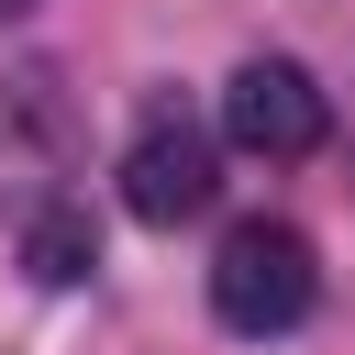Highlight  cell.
<instances>
[{
    "label": "cell",
    "instance_id": "obj_1",
    "mask_svg": "<svg viewBox=\"0 0 355 355\" xmlns=\"http://www.w3.org/2000/svg\"><path fill=\"white\" fill-rule=\"evenodd\" d=\"M311 300H322V266H311V233L300 222H233L222 233V255H211V311L233 322V333H288V322H311Z\"/></svg>",
    "mask_w": 355,
    "mask_h": 355
},
{
    "label": "cell",
    "instance_id": "obj_2",
    "mask_svg": "<svg viewBox=\"0 0 355 355\" xmlns=\"http://www.w3.org/2000/svg\"><path fill=\"white\" fill-rule=\"evenodd\" d=\"M211 189H222L211 133H200L189 111H155V122L133 133V155H122V211H133V222H200Z\"/></svg>",
    "mask_w": 355,
    "mask_h": 355
},
{
    "label": "cell",
    "instance_id": "obj_3",
    "mask_svg": "<svg viewBox=\"0 0 355 355\" xmlns=\"http://www.w3.org/2000/svg\"><path fill=\"white\" fill-rule=\"evenodd\" d=\"M222 133H233L244 155H266V166L311 155V144H322V89H311V67H288V55L233 67V89H222Z\"/></svg>",
    "mask_w": 355,
    "mask_h": 355
},
{
    "label": "cell",
    "instance_id": "obj_4",
    "mask_svg": "<svg viewBox=\"0 0 355 355\" xmlns=\"http://www.w3.org/2000/svg\"><path fill=\"white\" fill-rule=\"evenodd\" d=\"M67 122H55V100L33 89V78H0V222H33V211H55L67 189Z\"/></svg>",
    "mask_w": 355,
    "mask_h": 355
},
{
    "label": "cell",
    "instance_id": "obj_5",
    "mask_svg": "<svg viewBox=\"0 0 355 355\" xmlns=\"http://www.w3.org/2000/svg\"><path fill=\"white\" fill-rule=\"evenodd\" d=\"M22 266H33L44 288H78V277L100 266V222H89L78 200H55V211H33V222H22Z\"/></svg>",
    "mask_w": 355,
    "mask_h": 355
},
{
    "label": "cell",
    "instance_id": "obj_6",
    "mask_svg": "<svg viewBox=\"0 0 355 355\" xmlns=\"http://www.w3.org/2000/svg\"><path fill=\"white\" fill-rule=\"evenodd\" d=\"M11 11H33V0H0V22H11Z\"/></svg>",
    "mask_w": 355,
    "mask_h": 355
}]
</instances>
